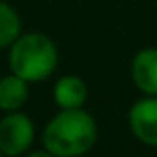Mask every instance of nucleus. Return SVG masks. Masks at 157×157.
<instances>
[{"instance_id":"1a4fd4ad","label":"nucleus","mask_w":157,"mask_h":157,"mask_svg":"<svg viewBox=\"0 0 157 157\" xmlns=\"http://www.w3.org/2000/svg\"><path fill=\"white\" fill-rule=\"evenodd\" d=\"M26 157H56V155H52L51 151H34V153H30V155H26Z\"/></svg>"},{"instance_id":"f257e3e1","label":"nucleus","mask_w":157,"mask_h":157,"mask_svg":"<svg viewBox=\"0 0 157 157\" xmlns=\"http://www.w3.org/2000/svg\"><path fill=\"white\" fill-rule=\"evenodd\" d=\"M97 141V123L83 109H63L46 125L42 143L56 157H81Z\"/></svg>"},{"instance_id":"f03ea898","label":"nucleus","mask_w":157,"mask_h":157,"mask_svg":"<svg viewBox=\"0 0 157 157\" xmlns=\"http://www.w3.org/2000/svg\"><path fill=\"white\" fill-rule=\"evenodd\" d=\"M10 71L28 83H38L52 75L59 65V51L46 34H20L10 46Z\"/></svg>"},{"instance_id":"20e7f679","label":"nucleus","mask_w":157,"mask_h":157,"mask_svg":"<svg viewBox=\"0 0 157 157\" xmlns=\"http://www.w3.org/2000/svg\"><path fill=\"white\" fill-rule=\"evenodd\" d=\"M129 125L141 143L157 147V97L147 95L135 103L129 111Z\"/></svg>"},{"instance_id":"423d86ee","label":"nucleus","mask_w":157,"mask_h":157,"mask_svg":"<svg viewBox=\"0 0 157 157\" xmlns=\"http://www.w3.org/2000/svg\"><path fill=\"white\" fill-rule=\"evenodd\" d=\"M55 103L60 109H81L87 101V85L81 77L67 75L60 77L55 85Z\"/></svg>"},{"instance_id":"7ed1b4c3","label":"nucleus","mask_w":157,"mask_h":157,"mask_svg":"<svg viewBox=\"0 0 157 157\" xmlns=\"http://www.w3.org/2000/svg\"><path fill=\"white\" fill-rule=\"evenodd\" d=\"M34 141V125L24 113L12 111L0 121V151L8 157H16L28 151Z\"/></svg>"},{"instance_id":"0eeeda50","label":"nucleus","mask_w":157,"mask_h":157,"mask_svg":"<svg viewBox=\"0 0 157 157\" xmlns=\"http://www.w3.org/2000/svg\"><path fill=\"white\" fill-rule=\"evenodd\" d=\"M28 99V81L18 75H8L0 78V109L18 111Z\"/></svg>"},{"instance_id":"9d476101","label":"nucleus","mask_w":157,"mask_h":157,"mask_svg":"<svg viewBox=\"0 0 157 157\" xmlns=\"http://www.w3.org/2000/svg\"><path fill=\"white\" fill-rule=\"evenodd\" d=\"M2 155H4V153H2V151H0V157H2Z\"/></svg>"},{"instance_id":"6e6552de","label":"nucleus","mask_w":157,"mask_h":157,"mask_svg":"<svg viewBox=\"0 0 157 157\" xmlns=\"http://www.w3.org/2000/svg\"><path fill=\"white\" fill-rule=\"evenodd\" d=\"M20 16L18 12L4 0H0V48L12 46L20 36Z\"/></svg>"},{"instance_id":"39448f33","label":"nucleus","mask_w":157,"mask_h":157,"mask_svg":"<svg viewBox=\"0 0 157 157\" xmlns=\"http://www.w3.org/2000/svg\"><path fill=\"white\" fill-rule=\"evenodd\" d=\"M131 77L141 93L157 97V48H143L133 56Z\"/></svg>"}]
</instances>
